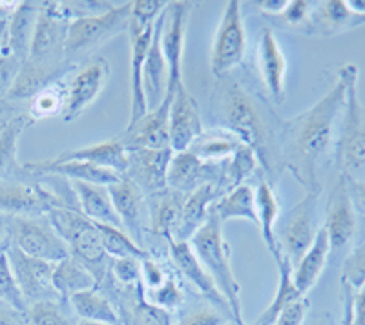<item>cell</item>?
I'll return each mask as SVG.
<instances>
[{
	"instance_id": "cell-19",
	"label": "cell",
	"mask_w": 365,
	"mask_h": 325,
	"mask_svg": "<svg viewBox=\"0 0 365 325\" xmlns=\"http://www.w3.org/2000/svg\"><path fill=\"white\" fill-rule=\"evenodd\" d=\"M168 259H170L175 274L181 276L190 287H194L197 294H201L208 304L217 307L223 313H227L228 316H232L227 300H225V296L220 292L217 285L214 284V279L208 274L207 269L201 265L197 256L194 254L190 243L168 242Z\"/></svg>"
},
{
	"instance_id": "cell-45",
	"label": "cell",
	"mask_w": 365,
	"mask_h": 325,
	"mask_svg": "<svg viewBox=\"0 0 365 325\" xmlns=\"http://www.w3.org/2000/svg\"><path fill=\"white\" fill-rule=\"evenodd\" d=\"M340 282L351 285L354 291L365 285V239L358 242L345 256L341 263Z\"/></svg>"
},
{
	"instance_id": "cell-31",
	"label": "cell",
	"mask_w": 365,
	"mask_h": 325,
	"mask_svg": "<svg viewBox=\"0 0 365 325\" xmlns=\"http://www.w3.org/2000/svg\"><path fill=\"white\" fill-rule=\"evenodd\" d=\"M41 13V2H17L8 22V51L24 63L28 58L35 26Z\"/></svg>"
},
{
	"instance_id": "cell-12",
	"label": "cell",
	"mask_w": 365,
	"mask_h": 325,
	"mask_svg": "<svg viewBox=\"0 0 365 325\" xmlns=\"http://www.w3.org/2000/svg\"><path fill=\"white\" fill-rule=\"evenodd\" d=\"M11 245L31 258L57 263L70 256L66 243L58 236L48 216L9 217Z\"/></svg>"
},
{
	"instance_id": "cell-13",
	"label": "cell",
	"mask_w": 365,
	"mask_h": 325,
	"mask_svg": "<svg viewBox=\"0 0 365 325\" xmlns=\"http://www.w3.org/2000/svg\"><path fill=\"white\" fill-rule=\"evenodd\" d=\"M194 2H168L163 11L161 50L168 66V90L175 93V88L182 84V55L187 42V28Z\"/></svg>"
},
{
	"instance_id": "cell-26",
	"label": "cell",
	"mask_w": 365,
	"mask_h": 325,
	"mask_svg": "<svg viewBox=\"0 0 365 325\" xmlns=\"http://www.w3.org/2000/svg\"><path fill=\"white\" fill-rule=\"evenodd\" d=\"M185 197L187 194H181L168 187L158 194L148 196L150 236H155L165 243L172 242L175 229H178Z\"/></svg>"
},
{
	"instance_id": "cell-8",
	"label": "cell",
	"mask_w": 365,
	"mask_h": 325,
	"mask_svg": "<svg viewBox=\"0 0 365 325\" xmlns=\"http://www.w3.org/2000/svg\"><path fill=\"white\" fill-rule=\"evenodd\" d=\"M319 197H322V190L307 192L305 197L296 207H292L276 225V238H278L279 249H282L283 256L291 262L292 267L314 243L316 236L322 229Z\"/></svg>"
},
{
	"instance_id": "cell-20",
	"label": "cell",
	"mask_w": 365,
	"mask_h": 325,
	"mask_svg": "<svg viewBox=\"0 0 365 325\" xmlns=\"http://www.w3.org/2000/svg\"><path fill=\"white\" fill-rule=\"evenodd\" d=\"M154 26L155 22L145 24L130 15L128 31H126L130 37V92H132L128 125H133L150 110L145 90H143V70H145L146 53H148L152 37H154Z\"/></svg>"
},
{
	"instance_id": "cell-33",
	"label": "cell",
	"mask_w": 365,
	"mask_h": 325,
	"mask_svg": "<svg viewBox=\"0 0 365 325\" xmlns=\"http://www.w3.org/2000/svg\"><path fill=\"white\" fill-rule=\"evenodd\" d=\"M68 305H70V309L79 320L108 325H123L113 301L110 300L106 292L97 287L71 294L68 298Z\"/></svg>"
},
{
	"instance_id": "cell-38",
	"label": "cell",
	"mask_w": 365,
	"mask_h": 325,
	"mask_svg": "<svg viewBox=\"0 0 365 325\" xmlns=\"http://www.w3.org/2000/svg\"><path fill=\"white\" fill-rule=\"evenodd\" d=\"M276 267H278V289H276V294H274L269 307L263 311L262 316L257 318L252 325H274L276 318H278L289 305L294 304L299 298H303V294L296 289L294 282H292L291 262L283 256V259H279V262L276 263Z\"/></svg>"
},
{
	"instance_id": "cell-17",
	"label": "cell",
	"mask_w": 365,
	"mask_h": 325,
	"mask_svg": "<svg viewBox=\"0 0 365 325\" xmlns=\"http://www.w3.org/2000/svg\"><path fill=\"white\" fill-rule=\"evenodd\" d=\"M110 64L106 58L97 57L86 66L79 68L71 76L68 84V99L66 108H64L63 119L66 123L75 121L77 117L83 115L88 108L97 100V97L103 93L104 86L108 83Z\"/></svg>"
},
{
	"instance_id": "cell-21",
	"label": "cell",
	"mask_w": 365,
	"mask_h": 325,
	"mask_svg": "<svg viewBox=\"0 0 365 325\" xmlns=\"http://www.w3.org/2000/svg\"><path fill=\"white\" fill-rule=\"evenodd\" d=\"M200 106L187 84L182 83L175 88L170 106V148L174 154L190 148L192 143L203 134Z\"/></svg>"
},
{
	"instance_id": "cell-57",
	"label": "cell",
	"mask_w": 365,
	"mask_h": 325,
	"mask_svg": "<svg viewBox=\"0 0 365 325\" xmlns=\"http://www.w3.org/2000/svg\"><path fill=\"white\" fill-rule=\"evenodd\" d=\"M311 325H332L331 314H327V313L319 314V316H316L314 320L311 321Z\"/></svg>"
},
{
	"instance_id": "cell-25",
	"label": "cell",
	"mask_w": 365,
	"mask_h": 325,
	"mask_svg": "<svg viewBox=\"0 0 365 325\" xmlns=\"http://www.w3.org/2000/svg\"><path fill=\"white\" fill-rule=\"evenodd\" d=\"M220 196V187L216 183L203 185L197 190L187 194L172 242H190L192 236L205 225V221L210 216L212 205L216 203Z\"/></svg>"
},
{
	"instance_id": "cell-3",
	"label": "cell",
	"mask_w": 365,
	"mask_h": 325,
	"mask_svg": "<svg viewBox=\"0 0 365 325\" xmlns=\"http://www.w3.org/2000/svg\"><path fill=\"white\" fill-rule=\"evenodd\" d=\"M190 247L194 254L201 262L208 274L212 276L214 284L227 300L230 314L236 324L243 321V307H241V285L232 271L230 262V245L223 236V223L216 214L208 216L205 225L190 238Z\"/></svg>"
},
{
	"instance_id": "cell-9",
	"label": "cell",
	"mask_w": 365,
	"mask_h": 325,
	"mask_svg": "<svg viewBox=\"0 0 365 325\" xmlns=\"http://www.w3.org/2000/svg\"><path fill=\"white\" fill-rule=\"evenodd\" d=\"M70 22L63 2H41V13L26 61L42 66L75 68L73 64L68 63L64 53Z\"/></svg>"
},
{
	"instance_id": "cell-52",
	"label": "cell",
	"mask_w": 365,
	"mask_h": 325,
	"mask_svg": "<svg viewBox=\"0 0 365 325\" xmlns=\"http://www.w3.org/2000/svg\"><path fill=\"white\" fill-rule=\"evenodd\" d=\"M347 185H349V194H351L354 209H356V212L365 220V181H354L347 177Z\"/></svg>"
},
{
	"instance_id": "cell-58",
	"label": "cell",
	"mask_w": 365,
	"mask_h": 325,
	"mask_svg": "<svg viewBox=\"0 0 365 325\" xmlns=\"http://www.w3.org/2000/svg\"><path fill=\"white\" fill-rule=\"evenodd\" d=\"M75 325H108V324H97V321H84V320H79Z\"/></svg>"
},
{
	"instance_id": "cell-35",
	"label": "cell",
	"mask_w": 365,
	"mask_h": 325,
	"mask_svg": "<svg viewBox=\"0 0 365 325\" xmlns=\"http://www.w3.org/2000/svg\"><path fill=\"white\" fill-rule=\"evenodd\" d=\"M210 212L216 214L223 225L228 220H247L257 227L256 188L250 183L237 185L236 188L217 197Z\"/></svg>"
},
{
	"instance_id": "cell-51",
	"label": "cell",
	"mask_w": 365,
	"mask_h": 325,
	"mask_svg": "<svg viewBox=\"0 0 365 325\" xmlns=\"http://www.w3.org/2000/svg\"><path fill=\"white\" fill-rule=\"evenodd\" d=\"M341 284V324L340 325H353V296L354 289L351 285Z\"/></svg>"
},
{
	"instance_id": "cell-36",
	"label": "cell",
	"mask_w": 365,
	"mask_h": 325,
	"mask_svg": "<svg viewBox=\"0 0 365 325\" xmlns=\"http://www.w3.org/2000/svg\"><path fill=\"white\" fill-rule=\"evenodd\" d=\"M243 143L228 130L210 128L203 130V134L190 145L188 152L205 162H225Z\"/></svg>"
},
{
	"instance_id": "cell-1",
	"label": "cell",
	"mask_w": 365,
	"mask_h": 325,
	"mask_svg": "<svg viewBox=\"0 0 365 325\" xmlns=\"http://www.w3.org/2000/svg\"><path fill=\"white\" fill-rule=\"evenodd\" d=\"M354 70L356 64L353 63L338 68L336 83L316 105L279 121L283 168L291 172L305 192L322 190L319 168L336 148L349 79Z\"/></svg>"
},
{
	"instance_id": "cell-6",
	"label": "cell",
	"mask_w": 365,
	"mask_h": 325,
	"mask_svg": "<svg viewBox=\"0 0 365 325\" xmlns=\"http://www.w3.org/2000/svg\"><path fill=\"white\" fill-rule=\"evenodd\" d=\"M68 192H71L68 180L61 188L38 181L0 180V214L8 217H38L48 216L53 209L79 210L77 201L66 197Z\"/></svg>"
},
{
	"instance_id": "cell-47",
	"label": "cell",
	"mask_w": 365,
	"mask_h": 325,
	"mask_svg": "<svg viewBox=\"0 0 365 325\" xmlns=\"http://www.w3.org/2000/svg\"><path fill=\"white\" fill-rule=\"evenodd\" d=\"M108 276L113 284L120 287H133L141 284V259L137 258H110Z\"/></svg>"
},
{
	"instance_id": "cell-43",
	"label": "cell",
	"mask_w": 365,
	"mask_h": 325,
	"mask_svg": "<svg viewBox=\"0 0 365 325\" xmlns=\"http://www.w3.org/2000/svg\"><path fill=\"white\" fill-rule=\"evenodd\" d=\"M0 301L22 314H26V309H28V304H26L21 287L17 284V278L9 265L8 252L0 254Z\"/></svg>"
},
{
	"instance_id": "cell-44",
	"label": "cell",
	"mask_w": 365,
	"mask_h": 325,
	"mask_svg": "<svg viewBox=\"0 0 365 325\" xmlns=\"http://www.w3.org/2000/svg\"><path fill=\"white\" fill-rule=\"evenodd\" d=\"M145 296L150 304H154L155 307L165 309V311H178L182 304H185V289L178 282V278L168 276L165 279V284L158 289H145Z\"/></svg>"
},
{
	"instance_id": "cell-40",
	"label": "cell",
	"mask_w": 365,
	"mask_h": 325,
	"mask_svg": "<svg viewBox=\"0 0 365 325\" xmlns=\"http://www.w3.org/2000/svg\"><path fill=\"white\" fill-rule=\"evenodd\" d=\"M259 170V161L256 154L250 150L247 145H241L227 161L223 162V174L220 181V194L223 196L225 192L232 190L237 185L249 183L256 172Z\"/></svg>"
},
{
	"instance_id": "cell-56",
	"label": "cell",
	"mask_w": 365,
	"mask_h": 325,
	"mask_svg": "<svg viewBox=\"0 0 365 325\" xmlns=\"http://www.w3.org/2000/svg\"><path fill=\"white\" fill-rule=\"evenodd\" d=\"M11 247V232H9V217L0 214V254L8 252Z\"/></svg>"
},
{
	"instance_id": "cell-50",
	"label": "cell",
	"mask_w": 365,
	"mask_h": 325,
	"mask_svg": "<svg viewBox=\"0 0 365 325\" xmlns=\"http://www.w3.org/2000/svg\"><path fill=\"white\" fill-rule=\"evenodd\" d=\"M309 307H311V301L303 296L299 300H296L294 304H291L289 307L276 318L274 325H303L307 320Z\"/></svg>"
},
{
	"instance_id": "cell-22",
	"label": "cell",
	"mask_w": 365,
	"mask_h": 325,
	"mask_svg": "<svg viewBox=\"0 0 365 325\" xmlns=\"http://www.w3.org/2000/svg\"><path fill=\"white\" fill-rule=\"evenodd\" d=\"M221 174L223 162H205L188 150L178 152L172 155L166 187L181 194H190L208 183H216L220 187Z\"/></svg>"
},
{
	"instance_id": "cell-15",
	"label": "cell",
	"mask_w": 365,
	"mask_h": 325,
	"mask_svg": "<svg viewBox=\"0 0 365 325\" xmlns=\"http://www.w3.org/2000/svg\"><path fill=\"white\" fill-rule=\"evenodd\" d=\"M174 93L166 92L165 99L155 108H150L141 119L128 125L119 135L126 150H163L170 148V106Z\"/></svg>"
},
{
	"instance_id": "cell-11",
	"label": "cell",
	"mask_w": 365,
	"mask_h": 325,
	"mask_svg": "<svg viewBox=\"0 0 365 325\" xmlns=\"http://www.w3.org/2000/svg\"><path fill=\"white\" fill-rule=\"evenodd\" d=\"M247 55V31L241 4L237 0H230L225 4L223 15L216 29V37L212 42L210 71L216 79L230 76L240 68Z\"/></svg>"
},
{
	"instance_id": "cell-42",
	"label": "cell",
	"mask_w": 365,
	"mask_h": 325,
	"mask_svg": "<svg viewBox=\"0 0 365 325\" xmlns=\"http://www.w3.org/2000/svg\"><path fill=\"white\" fill-rule=\"evenodd\" d=\"M70 305L61 300H44L29 304L26 309L28 325H75L77 321L68 314Z\"/></svg>"
},
{
	"instance_id": "cell-10",
	"label": "cell",
	"mask_w": 365,
	"mask_h": 325,
	"mask_svg": "<svg viewBox=\"0 0 365 325\" xmlns=\"http://www.w3.org/2000/svg\"><path fill=\"white\" fill-rule=\"evenodd\" d=\"M361 225H365V220L354 209L349 194L347 177L340 174L327 197L322 223L327 232L331 254H341L349 247L356 245L358 236L364 239L365 234H361Z\"/></svg>"
},
{
	"instance_id": "cell-18",
	"label": "cell",
	"mask_w": 365,
	"mask_h": 325,
	"mask_svg": "<svg viewBox=\"0 0 365 325\" xmlns=\"http://www.w3.org/2000/svg\"><path fill=\"white\" fill-rule=\"evenodd\" d=\"M256 64L259 70L267 99L272 105H283L287 97V57L282 50L278 37L270 28L259 29L256 46Z\"/></svg>"
},
{
	"instance_id": "cell-41",
	"label": "cell",
	"mask_w": 365,
	"mask_h": 325,
	"mask_svg": "<svg viewBox=\"0 0 365 325\" xmlns=\"http://www.w3.org/2000/svg\"><path fill=\"white\" fill-rule=\"evenodd\" d=\"M96 227L99 230L103 249L108 258H137L143 262L145 258L152 256L143 247L137 245L128 234L119 229V227L104 225V223H96Z\"/></svg>"
},
{
	"instance_id": "cell-16",
	"label": "cell",
	"mask_w": 365,
	"mask_h": 325,
	"mask_svg": "<svg viewBox=\"0 0 365 325\" xmlns=\"http://www.w3.org/2000/svg\"><path fill=\"white\" fill-rule=\"evenodd\" d=\"M8 258L26 304L61 300L53 287V263L31 258L13 245L8 249Z\"/></svg>"
},
{
	"instance_id": "cell-29",
	"label": "cell",
	"mask_w": 365,
	"mask_h": 325,
	"mask_svg": "<svg viewBox=\"0 0 365 325\" xmlns=\"http://www.w3.org/2000/svg\"><path fill=\"white\" fill-rule=\"evenodd\" d=\"M68 183H70L71 190H73L75 197H77L79 212L83 216H86L93 223H104V225L123 229L119 216H117L115 209H113L108 187L70 180H68Z\"/></svg>"
},
{
	"instance_id": "cell-27",
	"label": "cell",
	"mask_w": 365,
	"mask_h": 325,
	"mask_svg": "<svg viewBox=\"0 0 365 325\" xmlns=\"http://www.w3.org/2000/svg\"><path fill=\"white\" fill-rule=\"evenodd\" d=\"M161 26L163 13L155 21L154 37H152V44L146 53L145 70H143V90H145L148 108H155L165 99L166 90H168V66H166L161 50Z\"/></svg>"
},
{
	"instance_id": "cell-24",
	"label": "cell",
	"mask_w": 365,
	"mask_h": 325,
	"mask_svg": "<svg viewBox=\"0 0 365 325\" xmlns=\"http://www.w3.org/2000/svg\"><path fill=\"white\" fill-rule=\"evenodd\" d=\"M360 26H365V15L353 11L347 0H325L314 4L305 35L334 37Z\"/></svg>"
},
{
	"instance_id": "cell-39",
	"label": "cell",
	"mask_w": 365,
	"mask_h": 325,
	"mask_svg": "<svg viewBox=\"0 0 365 325\" xmlns=\"http://www.w3.org/2000/svg\"><path fill=\"white\" fill-rule=\"evenodd\" d=\"M68 99V84L64 79L55 81V83L48 84L42 90H38L31 99H29L28 112L26 115L31 121H44V119H51V117H63L64 108H66Z\"/></svg>"
},
{
	"instance_id": "cell-14",
	"label": "cell",
	"mask_w": 365,
	"mask_h": 325,
	"mask_svg": "<svg viewBox=\"0 0 365 325\" xmlns=\"http://www.w3.org/2000/svg\"><path fill=\"white\" fill-rule=\"evenodd\" d=\"M108 192L123 230L137 245L145 249L146 236L150 234L148 196L125 175L120 177L119 183L108 187Z\"/></svg>"
},
{
	"instance_id": "cell-49",
	"label": "cell",
	"mask_w": 365,
	"mask_h": 325,
	"mask_svg": "<svg viewBox=\"0 0 365 325\" xmlns=\"http://www.w3.org/2000/svg\"><path fill=\"white\" fill-rule=\"evenodd\" d=\"M168 276L170 274H166L165 269L161 267V263H159L158 258H154V256L145 258L141 262V279L146 291L161 287Z\"/></svg>"
},
{
	"instance_id": "cell-37",
	"label": "cell",
	"mask_w": 365,
	"mask_h": 325,
	"mask_svg": "<svg viewBox=\"0 0 365 325\" xmlns=\"http://www.w3.org/2000/svg\"><path fill=\"white\" fill-rule=\"evenodd\" d=\"M53 287L61 300L68 305V298L71 294L97 287V282L79 259L68 256L53 263Z\"/></svg>"
},
{
	"instance_id": "cell-28",
	"label": "cell",
	"mask_w": 365,
	"mask_h": 325,
	"mask_svg": "<svg viewBox=\"0 0 365 325\" xmlns=\"http://www.w3.org/2000/svg\"><path fill=\"white\" fill-rule=\"evenodd\" d=\"M53 159L55 161L90 162V165H96V167L108 168V170L125 175L126 167H128V150L125 148L120 138H113L108 139V141L83 146V148H75V150L61 152Z\"/></svg>"
},
{
	"instance_id": "cell-55",
	"label": "cell",
	"mask_w": 365,
	"mask_h": 325,
	"mask_svg": "<svg viewBox=\"0 0 365 325\" xmlns=\"http://www.w3.org/2000/svg\"><path fill=\"white\" fill-rule=\"evenodd\" d=\"M353 325H365V285L358 289V291H354Z\"/></svg>"
},
{
	"instance_id": "cell-53",
	"label": "cell",
	"mask_w": 365,
	"mask_h": 325,
	"mask_svg": "<svg viewBox=\"0 0 365 325\" xmlns=\"http://www.w3.org/2000/svg\"><path fill=\"white\" fill-rule=\"evenodd\" d=\"M287 4L289 0H262V2H256V8L269 19H274L285 11Z\"/></svg>"
},
{
	"instance_id": "cell-46",
	"label": "cell",
	"mask_w": 365,
	"mask_h": 325,
	"mask_svg": "<svg viewBox=\"0 0 365 325\" xmlns=\"http://www.w3.org/2000/svg\"><path fill=\"white\" fill-rule=\"evenodd\" d=\"M314 4L316 2H311V0H289L285 11L278 17H274V21L285 26V28L296 29V31H302L305 35Z\"/></svg>"
},
{
	"instance_id": "cell-23",
	"label": "cell",
	"mask_w": 365,
	"mask_h": 325,
	"mask_svg": "<svg viewBox=\"0 0 365 325\" xmlns=\"http://www.w3.org/2000/svg\"><path fill=\"white\" fill-rule=\"evenodd\" d=\"M172 155H174L172 148L128 150V167H126L125 177L133 181L146 196L158 194L166 188V175H168Z\"/></svg>"
},
{
	"instance_id": "cell-4",
	"label": "cell",
	"mask_w": 365,
	"mask_h": 325,
	"mask_svg": "<svg viewBox=\"0 0 365 325\" xmlns=\"http://www.w3.org/2000/svg\"><path fill=\"white\" fill-rule=\"evenodd\" d=\"M360 70L351 73L345 96V108L338 130L334 161L340 174L354 181H365V106L358 97Z\"/></svg>"
},
{
	"instance_id": "cell-34",
	"label": "cell",
	"mask_w": 365,
	"mask_h": 325,
	"mask_svg": "<svg viewBox=\"0 0 365 325\" xmlns=\"http://www.w3.org/2000/svg\"><path fill=\"white\" fill-rule=\"evenodd\" d=\"M26 113L9 117L0 130V180H21L19 175L26 174L19 162V138L31 125Z\"/></svg>"
},
{
	"instance_id": "cell-32",
	"label": "cell",
	"mask_w": 365,
	"mask_h": 325,
	"mask_svg": "<svg viewBox=\"0 0 365 325\" xmlns=\"http://www.w3.org/2000/svg\"><path fill=\"white\" fill-rule=\"evenodd\" d=\"M329 258H331V245H329L327 232L322 227L314 243L309 247L303 258L292 267V282H294L296 289L302 292L303 296L318 284L319 276L324 272Z\"/></svg>"
},
{
	"instance_id": "cell-60",
	"label": "cell",
	"mask_w": 365,
	"mask_h": 325,
	"mask_svg": "<svg viewBox=\"0 0 365 325\" xmlns=\"http://www.w3.org/2000/svg\"><path fill=\"white\" fill-rule=\"evenodd\" d=\"M6 121H8V119H6ZM6 121H4V119H0V130H2V126L6 125Z\"/></svg>"
},
{
	"instance_id": "cell-54",
	"label": "cell",
	"mask_w": 365,
	"mask_h": 325,
	"mask_svg": "<svg viewBox=\"0 0 365 325\" xmlns=\"http://www.w3.org/2000/svg\"><path fill=\"white\" fill-rule=\"evenodd\" d=\"M0 325H28V320H26V314L0 301Z\"/></svg>"
},
{
	"instance_id": "cell-59",
	"label": "cell",
	"mask_w": 365,
	"mask_h": 325,
	"mask_svg": "<svg viewBox=\"0 0 365 325\" xmlns=\"http://www.w3.org/2000/svg\"><path fill=\"white\" fill-rule=\"evenodd\" d=\"M227 325H252V324H236V321H230V324H227Z\"/></svg>"
},
{
	"instance_id": "cell-30",
	"label": "cell",
	"mask_w": 365,
	"mask_h": 325,
	"mask_svg": "<svg viewBox=\"0 0 365 325\" xmlns=\"http://www.w3.org/2000/svg\"><path fill=\"white\" fill-rule=\"evenodd\" d=\"M279 210H282V207H279L276 187L270 185L265 177H262L256 188L257 229L262 232L263 243H265V247L269 249L276 263L283 259V252L279 249L278 238H276V225H278L279 220Z\"/></svg>"
},
{
	"instance_id": "cell-7",
	"label": "cell",
	"mask_w": 365,
	"mask_h": 325,
	"mask_svg": "<svg viewBox=\"0 0 365 325\" xmlns=\"http://www.w3.org/2000/svg\"><path fill=\"white\" fill-rule=\"evenodd\" d=\"M130 15H132V2L113 6L101 15L73 19L68 26L66 33V53L68 63L77 66L83 58L90 57L97 48L112 41L117 35L128 31Z\"/></svg>"
},
{
	"instance_id": "cell-48",
	"label": "cell",
	"mask_w": 365,
	"mask_h": 325,
	"mask_svg": "<svg viewBox=\"0 0 365 325\" xmlns=\"http://www.w3.org/2000/svg\"><path fill=\"white\" fill-rule=\"evenodd\" d=\"M230 321H234L232 316H228L227 313L208 304L195 307L194 311L185 314L175 325H227Z\"/></svg>"
},
{
	"instance_id": "cell-5",
	"label": "cell",
	"mask_w": 365,
	"mask_h": 325,
	"mask_svg": "<svg viewBox=\"0 0 365 325\" xmlns=\"http://www.w3.org/2000/svg\"><path fill=\"white\" fill-rule=\"evenodd\" d=\"M48 220L66 243L70 256L79 259L99 285L108 274L110 258L104 252L96 223L73 209H53Z\"/></svg>"
},
{
	"instance_id": "cell-2",
	"label": "cell",
	"mask_w": 365,
	"mask_h": 325,
	"mask_svg": "<svg viewBox=\"0 0 365 325\" xmlns=\"http://www.w3.org/2000/svg\"><path fill=\"white\" fill-rule=\"evenodd\" d=\"M212 117L220 128L232 132L243 145L256 154L265 180L276 187L283 168L279 145V121L270 103L263 96L252 92L232 73L216 79L212 92Z\"/></svg>"
}]
</instances>
